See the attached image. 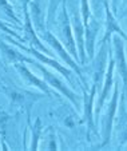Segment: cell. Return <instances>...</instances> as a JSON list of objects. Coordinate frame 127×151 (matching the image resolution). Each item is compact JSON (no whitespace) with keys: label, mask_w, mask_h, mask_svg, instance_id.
Returning <instances> with one entry per match:
<instances>
[{"label":"cell","mask_w":127,"mask_h":151,"mask_svg":"<svg viewBox=\"0 0 127 151\" xmlns=\"http://www.w3.org/2000/svg\"><path fill=\"white\" fill-rule=\"evenodd\" d=\"M123 37L121 35L115 34L113 36L114 43V66L116 67L119 75L123 82V95L122 96L126 98L127 94V62H126V54H124V42Z\"/></svg>","instance_id":"obj_3"},{"label":"cell","mask_w":127,"mask_h":151,"mask_svg":"<svg viewBox=\"0 0 127 151\" xmlns=\"http://www.w3.org/2000/svg\"><path fill=\"white\" fill-rule=\"evenodd\" d=\"M24 11H25L24 32H25V36L28 39V42L31 43V46L34 47V48L39 50V51H42V52H45L47 55H51V51L45 48L44 44H42V40L36 36V29L34 28V24H32V22H31V16H30V12H28V9H27V7H25Z\"/></svg>","instance_id":"obj_11"},{"label":"cell","mask_w":127,"mask_h":151,"mask_svg":"<svg viewBox=\"0 0 127 151\" xmlns=\"http://www.w3.org/2000/svg\"><path fill=\"white\" fill-rule=\"evenodd\" d=\"M114 70H115V66H114V58L113 54L110 55V62H108V67L107 71L105 74V80H103V88L100 91V95L98 98V102H96V107L94 110V114H95V119H98L99 115H100L102 109L105 107V103L107 100L108 95H110V91L114 86Z\"/></svg>","instance_id":"obj_6"},{"label":"cell","mask_w":127,"mask_h":151,"mask_svg":"<svg viewBox=\"0 0 127 151\" xmlns=\"http://www.w3.org/2000/svg\"><path fill=\"white\" fill-rule=\"evenodd\" d=\"M105 9H106V31H105V36H103V39H102L100 44H102V43H106L107 40L110 42L114 34L121 35V36L123 37L124 40H127V35L123 32V29L121 28L119 23L116 22L115 17H114V15H113V12H111V9L108 8L107 0H105Z\"/></svg>","instance_id":"obj_9"},{"label":"cell","mask_w":127,"mask_h":151,"mask_svg":"<svg viewBox=\"0 0 127 151\" xmlns=\"http://www.w3.org/2000/svg\"><path fill=\"white\" fill-rule=\"evenodd\" d=\"M96 87L98 86L95 83H92L90 90V94H87L84 90V116H83V120L87 123V128H88V135H90L91 131H94V99H95V94H96Z\"/></svg>","instance_id":"obj_12"},{"label":"cell","mask_w":127,"mask_h":151,"mask_svg":"<svg viewBox=\"0 0 127 151\" xmlns=\"http://www.w3.org/2000/svg\"><path fill=\"white\" fill-rule=\"evenodd\" d=\"M9 42H12L14 44H16L17 47H20V48L23 50V51H25V52H30V54H32L35 58H36L38 60H40V62H43L44 64H48L50 67H52V68H55L58 72H60V74L63 75V76L67 79V82L68 83H71V71L68 68H66V67H63L62 64H60L59 62H56L55 59H52V58H50L47 54H44L43 55L42 52H39L36 48H27V47H23V46H20L17 42H15V40H12V39H9Z\"/></svg>","instance_id":"obj_8"},{"label":"cell","mask_w":127,"mask_h":151,"mask_svg":"<svg viewBox=\"0 0 127 151\" xmlns=\"http://www.w3.org/2000/svg\"><path fill=\"white\" fill-rule=\"evenodd\" d=\"M40 35H42V37L45 40V42L48 43L51 46V48L55 50V52H56L58 55H59L60 58L63 59V62L67 63L68 66L71 67V68L74 70V71L78 74V76L80 78V80H82V83L84 84V80H83V75H82V71H80V64H78V63L74 60V58L71 56L70 54H68V51L64 48V46L62 44V42H60L59 39H58L55 35H52L50 31H47V29H44L43 32H40Z\"/></svg>","instance_id":"obj_4"},{"label":"cell","mask_w":127,"mask_h":151,"mask_svg":"<svg viewBox=\"0 0 127 151\" xmlns=\"http://www.w3.org/2000/svg\"><path fill=\"white\" fill-rule=\"evenodd\" d=\"M114 92L111 96L110 103L107 104L106 109L105 118L102 120V145L100 147H105L110 143L111 139V132H113V126H114V118L116 115V110H118V99H119V83L114 82Z\"/></svg>","instance_id":"obj_1"},{"label":"cell","mask_w":127,"mask_h":151,"mask_svg":"<svg viewBox=\"0 0 127 151\" xmlns=\"http://www.w3.org/2000/svg\"><path fill=\"white\" fill-rule=\"evenodd\" d=\"M80 12H82V20L83 24H87L90 20L91 15H90V7H88V1L87 0H82V6H80Z\"/></svg>","instance_id":"obj_16"},{"label":"cell","mask_w":127,"mask_h":151,"mask_svg":"<svg viewBox=\"0 0 127 151\" xmlns=\"http://www.w3.org/2000/svg\"><path fill=\"white\" fill-rule=\"evenodd\" d=\"M42 135V122L38 118L35 120V124L32 127V143H31V150H36L39 147V139Z\"/></svg>","instance_id":"obj_15"},{"label":"cell","mask_w":127,"mask_h":151,"mask_svg":"<svg viewBox=\"0 0 127 151\" xmlns=\"http://www.w3.org/2000/svg\"><path fill=\"white\" fill-rule=\"evenodd\" d=\"M0 50H1V55H3V58L6 59L7 63L15 64V63H17V62H27V63H32V64H34V60L32 59L22 55L20 52H17L16 50L12 48V47L7 46L4 42H0Z\"/></svg>","instance_id":"obj_13"},{"label":"cell","mask_w":127,"mask_h":151,"mask_svg":"<svg viewBox=\"0 0 127 151\" xmlns=\"http://www.w3.org/2000/svg\"><path fill=\"white\" fill-rule=\"evenodd\" d=\"M0 29H1V31H3V32H7V34H9V35H14V36H15V37H17V39H22V37H20L19 35L16 34V32L11 31V29H9L8 27H7L6 24H4L3 22H1V20H0Z\"/></svg>","instance_id":"obj_18"},{"label":"cell","mask_w":127,"mask_h":151,"mask_svg":"<svg viewBox=\"0 0 127 151\" xmlns=\"http://www.w3.org/2000/svg\"><path fill=\"white\" fill-rule=\"evenodd\" d=\"M15 68L17 70V72H19L20 75H22V78L27 82V84L30 86H35V87H38V88H40L44 94L47 95H51V90L50 87H48V84L45 83L44 79H39L38 76H35L34 74H32L31 71H30L27 67L23 64V63H15Z\"/></svg>","instance_id":"obj_10"},{"label":"cell","mask_w":127,"mask_h":151,"mask_svg":"<svg viewBox=\"0 0 127 151\" xmlns=\"http://www.w3.org/2000/svg\"><path fill=\"white\" fill-rule=\"evenodd\" d=\"M71 22V28L75 37V43L78 46V55H79V64L86 63V47H84V24L83 20L79 17L78 14H74V17Z\"/></svg>","instance_id":"obj_7"},{"label":"cell","mask_w":127,"mask_h":151,"mask_svg":"<svg viewBox=\"0 0 127 151\" xmlns=\"http://www.w3.org/2000/svg\"><path fill=\"white\" fill-rule=\"evenodd\" d=\"M31 15H32V24L35 26V29H36L38 32H43L44 31V24H43V17H44V14H43V11L40 9V6H39V1H35V3H32L31 6Z\"/></svg>","instance_id":"obj_14"},{"label":"cell","mask_w":127,"mask_h":151,"mask_svg":"<svg viewBox=\"0 0 127 151\" xmlns=\"http://www.w3.org/2000/svg\"><path fill=\"white\" fill-rule=\"evenodd\" d=\"M34 64H36V67L40 70V72H42V75H43V79L45 80V83H47L48 86L54 87V88L58 90V91H59L62 95H64V96L67 98V99L70 100V102L72 103L75 107H79L80 102H79V98H78V95H76L75 92H74L70 88V87H67V84H66L64 82H62V80L58 78L56 74L48 71V70L45 68V67H43L40 63L34 62Z\"/></svg>","instance_id":"obj_2"},{"label":"cell","mask_w":127,"mask_h":151,"mask_svg":"<svg viewBox=\"0 0 127 151\" xmlns=\"http://www.w3.org/2000/svg\"><path fill=\"white\" fill-rule=\"evenodd\" d=\"M60 0H50V6H48V17H47V26L52 24V19H54V14L58 8Z\"/></svg>","instance_id":"obj_17"},{"label":"cell","mask_w":127,"mask_h":151,"mask_svg":"<svg viewBox=\"0 0 127 151\" xmlns=\"http://www.w3.org/2000/svg\"><path fill=\"white\" fill-rule=\"evenodd\" d=\"M60 34H62V44L64 48L68 51V54L79 62V55H78V50H76V43L75 37L72 34V28H71V22L70 16L67 14L66 6H63L62 14H60Z\"/></svg>","instance_id":"obj_5"}]
</instances>
